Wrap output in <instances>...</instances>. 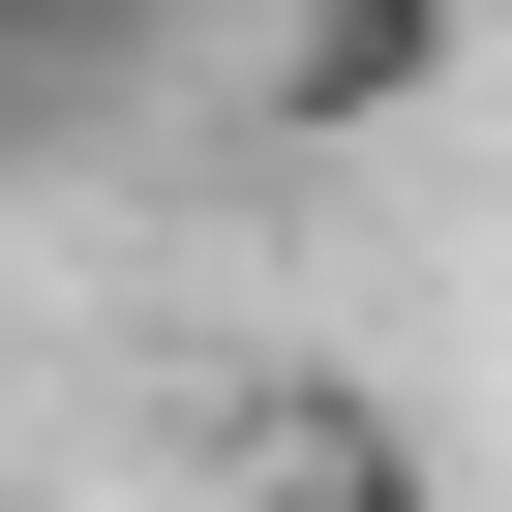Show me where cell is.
Segmentation results:
<instances>
[{
	"label": "cell",
	"mask_w": 512,
	"mask_h": 512,
	"mask_svg": "<svg viewBox=\"0 0 512 512\" xmlns=\"http://www.w3.org/2000/svg\"><path fill=\"white\" fill-rule=\"evenodd\" d=\"M151 31H181V0H0V121H91V91H151Z\"/></svg>",
	"instance_id": "obj_3"
},
{
	"label": "cell",
	"mask_w": 512,
	"mask_h": 512,
	"mask_svg": "<svg viewBox=\"0 0 512 512\" xmlns=\"http://www.w3.org/2000/svg\"><path fill=\"white\" fill-rule=\"evenodd\" d=\"M211 512H452V482H422V422H362V392H272V452H241Z\"/></svg>",
	"instance_id": "obj_2"
},
{
	"label": "cell",
	"mask_w": 512,
	"mask_h": 512,
	"mask_svg": "<svg viewBox=\"0 0 512 512\" xmlns=\"http://www.w3.org/2000/svg\"><path fill=\"white\" fill-rule=\"evenodd\" d=\"M241 31H272V121L302 151H362V121H422L482 61V0H241Z\"/></svg>",
	"instance_id": "obj_1"
}]
</instances>
